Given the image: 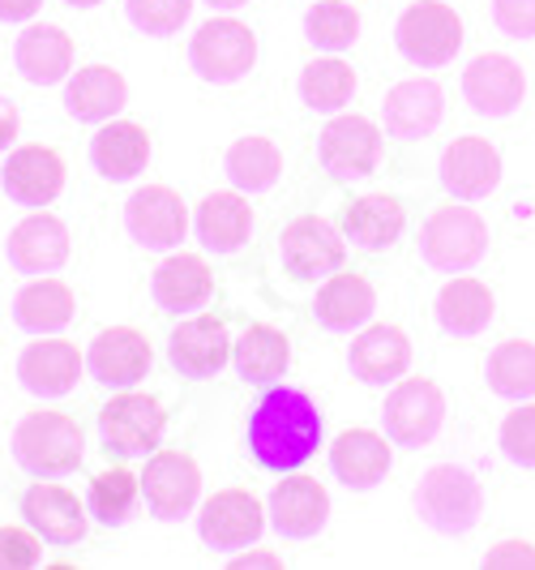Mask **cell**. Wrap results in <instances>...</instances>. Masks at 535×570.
Segmentation results:
<instances>
[{"label": "cell", "mask_w": 535, "mask_h": 570, "mask_svg": "<svg viewBox=\"0 0 535 570\" xmlns=\"http://www.w3.org/2000/svg\"><path fill=\"white\" fill-rule=\"evenodd\" d=\"M321 446V412L305 391L270 386L249 412V455L266 472H300Z\"/></svg>", "instance_id": "cell-1"}, {"label": "cell", "mask_w": 535, "mask_h": 570, "mask_svg": "<svg viewBox=\"0 0 535 570\" xmlns=\"http://www.w3.org/2000/svg\"><path fill=\"white\" fill-rule=\"evenodd\" d=\"M13 459L30 476H69L78 472L86 459V433L82 425L60 412V407H39L27 412L13 429Z\"/></svg>", "instance_id": "cell-2"}, {"label": "cell", "mask_w": 535, "mask_h": 570, "mask_svg": "<svg viewBox=\"0 0 535 570\" xmlns=\"http://www.w3.org/2000/svg\"><path fill=\"white\" fill-rule=\"evenodd\" d=\"M420 254L433 271L463 275L484 262L488 254V224L476 206H463V198L433 206V215L420 228Z\"/></svg>", "instance_id": "cell-3"}, {"label": "cell", "mask_w": 535, "mask_h": 570, "mask_svg": "<svg viewBox=\"0 0 535 570\" xmlns=\"http://www.w3.org/2000/svg\"><path fill=\"white\" fill-rule=\"evenodd\" d=\"M479 511H484V493H479V481L458 468V463H437L424 472V481L416 485V514L433 532L442 537H463L479 523Z\"/></svg>", "instance_id": "cell-4"}, {"label": "cell", "mask_w": 535, "mask_h": 570, "mask_svg": "<svg viewBox=\"0 0 535 570\" xmlns=\"http://www.w3.org/2000/svg\"><path fill=\"white\" fill-rule=\"evenodd\" d=\"M168 429V412L155 395L141 391H120L99 407V433H103V451L116 459L155 455L159 438Z\"/></svg>", "instance_id": "cell-5"}, {"label": "cell", "mask_w": 535, "mask_h": 570, "mask_svg": "<svg viewBox=\"0 0 535 570\" xmlns=\"http://www.w3.org/2000/svg\"><path fill=\"white\" fill-rule=\"evenodd\" d=\"M395 43L398 52L412 65H420V69L450 65L458 57V48H463V18L446 0H416L398 18Z\"/></svg>", "instance_id": "cell-6"}, {"label": "cell", "mask_w": 535, "mask_h": 570, "mask_svg": "<svg viewBox=\"0 0 535 570\" xmlns=\"http://www.w3.org/2000/svg\"><path fill=\"white\" fill-rule=\"evenodd\" d=\"M446 421V395L433 377H398L395 391L382 403V429L395 446L420 451L428 446Z\"/></svg>", "instance_id": "cell-7"}, {"label": "cell", "mask_w": 535, "mask_h": 570, "mask_svg": "<svg viewBox=\"0 0 535 570\" xmlns=\"http://www.w3.org/2000/svg\"><path fill=\"white\" fill-rule=\"evenodd\" d=\"M189 60L201 82H240L257 65V35L240 18H210L194 35Z\"/></svg>", "instance_id": "cell-8"}, {"label": "cell", "mask_w": 535, "mask_h": 570, "mask_svg": "<svg viewBox=\"0 0 535 570\" xmlns=\"http://www.w3.org/2000/svg\"><path fill=\"white\" fill-rule=\"evenodd\" d=\"M279 257L283 271L296 284H317L326 275H335L347 257V236L321 215H300L279 232Z\"/></svg>", "instance_id": "cell-9"}, {"label": "cell", "mask_w": 535, "mask_h": 570, "mask_svg": "<svg viewBox=\"0 0 535 570\" xmlns=\"http://www.w3.org/2000/svg\"><path fill=\"white\" fill-rule=\"evenodd\" d=\"M141 498L155 519H185L201 498V468L185 451H155L141 468Z\"/></svg>", "instance_id": "cell-10"}, {"label": "cell", "mask_w": 535, "mask_h": 570, "mask_svg": "<svg viewBox=\"0 0 535 570\" xmlns=\"http://www.w3.org/2000/svg\"><path fill=\"white\" fill-rule=\"evenodd\" d=\"M125 228L141 249H176L189 232V206L171 185H141L125 202Z\"/></svg>", "instance_id": "cell-11"}, {"label": "cell", "mask_w": 535, "mask_h": 570, "mask_svg": "<svg viewBox=\"0 0 535 570\" xmlns=\"http://www.w3.org/2000/svg\"><path fill=\"white\" fill-rule=\"evenodd\" d=\"M266 514L270 511L261 507V498L249 493V489H219V493L206 498V507H201L198 532L210 549L236 553V549L254 544L257 537L266 532Z\"/></svg>", "instance_id": "cell-12"}, {"label": "cell", "mask_w": 535, "mask_h": 570, "mask_svg": "<svg viewBox=\"0 0 535 570\" xmlns=\"http://www.w3.org/2000/svg\"><path fill=\"white\" fill-rule=\"evenodd\" d=\"M317 155H321V168L330 171L335 180L373 176L377 159H382V129H377L368 116H356V112L335 116V120L321 129Z\"/></svg>", "instance_id": "cell-13"}, {"label": "cell", "mask_w": 535, "mask_h": 570, "mask_svg": "<svg viewBox=\"0 0 535 570\" xmlns=\"http://www.w3.org/2000/svg\"><path fill=\"white\" fill-rule=\"evenodd\" d=\"M150 365H155V347L138 326H108V331L95 335L90 352H86L90 377L103 382V386H116V391L138 386L150 373Z\"/></svg>", "instance_id": "cell-14"}, {"label": "cell", "mask_w": 535, "mask_h": 570, "mask_svg": "<svg viewBox=\"0 0 535 570\" xmlns=\"http://www.w3.org/2000/svg\"><path fill=\"white\" fill-rule=\"evenodd\" d=\"M270 523L287 541H313L330 519V493L321 481L305 472H283V481L270 489Z\"/></svg>", "instance_id": "cell-15"}, {"label": "cell", "mask_w": 535, "mask_h": 570, "mask_svg": "<svg viewBox=\"0 0 535 570\" xmlns=\"http://www.w3.org/2000/svg\"><path fill=\"white\" fill-rule=\"evenodd\" d=\"M0 185H4L9 202L39 210V206L60 198V189H65V159H60L57 146H18L9 155V164L0 168Z\"/></svg>", "instance_id": "cell-16"}, {"label": "cell", "mask_w": 535, "mask_h": 570, "mask_svg": "<svg viewBox=\"0 0 535 570\" xmlns=\"http://www.w3.org/2000/svg\"><path fill=\"white\" fill-rule=\"evenodd\" d=\"M86 356L78 343L57 340V335H39V343H27L18 356V382L39 400H60L78 386Z\"/></svg>", "instance_id": "cell-17"}, {"label": "cell", "mask_w": 535, "mask_h": 570, "mask_svg": "<svg viewBox=\"0 0 535 570\" xmlns=\"http://www.w3.org/2000/svg\"><path fill=\"white\" fill-rule=\"evenodd\" d=\"M463 95L479 116H509L527 95L523 65L506 52H479L463 69Z\"/></svg>", "instance_id": "cell-18"}, {"label": "cell", "mask_w": 535, "mask_h": 570, "mask_svg": "<svg viewBox=\"0 0 535 570\" xmlns=\"http://www.w3.org/2000/svg\"><path fill=\"white\" fill-rule=\"evenodd\" d=\"M69 228L60 224L52 210H30L18 228L9 232L4 254L9 266L22 275H52L69 262Z\"/></svg>", "instance_id": "cell-19"}, {"label": "cell", "mask_w": 535, "mask_h": 570, "mask_svg": "<svg viewBox=\"0 0 535 570\" xmlns=\"http://www.w3.org/2000/svg\"><path fill=\"white\" fill-rule=\"evenodd\" d=\"M168 361L180 377H215L231 361V335L227 322L215 314L185 317L168 340Z\"/></svg>", "instance_id": "cell-20"}, {"label": "cell", "mask_w": 535, "mask_h": 570, "mask_svg": "<svg viewBox=\"0 0 535 570\" xmlns=\"http://www.w3.org/2000/svg\"><path fill=\"white\" fill-rule=\"evenodd\" d=\"M22 514L27 523L39 532V541L48 544H78L90 528V514H86V502L65 485H52L48 476L39 485H30L22 493Z\"/></svg>", "instance_id": "cell-21"}, {"label": "cell", "mask_w": 535, "mask_h": 570, "mask_svg": "<svg viewBox=\"0 0 535 570\" xmlns=\"http://www.w3.org/2000/svg\"><path fill=\"white\" fill-rule=\"evenodd\" d=\"M347 365H351V377L365 382V386H395L412 365V340H407L403 326H390V322L365 326L351 340Z\"/></svg>", "instance_id": "cell-22"}, {"label": "cell", "mask_w": 535, "mask_h": 570, "mask_svg": "<svg viewBox=\"0 0 535 570\" xmlns=\"http://www.w3.org/2000/svg\"><path fill=\"white\" fill-rule=\"evenodd\" d=\"M442 185L463 202L488 198L502 185V150L488 138H472V134L454 138L442 155Z\"/></svg>", "instance_id": "cell-23"}, {"label": "cell", "mask_w": 535, "mask_h": 570, "mask_svg": "<svg viewBox=\"0 0 535 570\" xmlns=\"http://www.w3.org/2000/svg\"><path fill=\"white\" fill-rule=\"evenodd\" d=\"M73 35L65 27H52V22H34L18 35L13 43V65L18 73L27 78L30 86H57L69 82L73 73Z\"/></svg>", "instance_id": "cell-24"}, {"label": "cell", "mask_w": 535, "mask_h": 570, "mask_svg": "<svg viewBox=\"0 0 535 570\" xmlns=\"http://www.w3.org/2000/svg\"><path fill=\"white\" fill-rule=\"evenodd\" d=\"M446 112V99H442V86L433 78H407L386 90L382 99V120H386V134L390 138H428Z\"/></svg>", "instance_id": "cell-25"}, {"label": "cell", "mask_w": 535, "mask_h": 570, "mask_svg": "<svg viewBox=\"0 0 535 570\" xmlns=\"http://www.w3.org/2000/svg\"><path fill=\"white\" fill-rule=\"evenodd\" d=\"M390 438L377 429H343L330 442V472L347 489H373L390 472Z\"/></svg>", "instance_id": "cell-26"}, {"label": "cell", "mask_w": 535, "mask_h": 570, "mask_svg": "<svg viewBox=\"0 0 535 570\" xmlns=\"http://www.w3.org/2000/svg\"><path fill=\"white\" fill-rule=\"evenodd\" d=\"M125 104H129V82H125V73L112 69V65H86L78 73H69L65 108H69L73 120L103 125V120L120 116Z\"/></svg>", "instance_id": "cell-27"}, {"label": "cell", "mask_w": 535, "mask_h": 570, "mask_svg": "<svg viewBox=\"0 0 535 570\" xmlns=\"http://www.w3.org/2000/svg\"><path fill=\"white\" fill-rule=\"evenodd\" d=\"M150 296L164 314L201 309L215 296V271L198 254H171L168 262H159V271L150 279Z\"/></svg>", "instance_id": "cell-28"}, {"label": "cell", "mask_w": 535, "mask_h": 570, "mask_svg": "<svg viewBox=\"0 0 535 570\" xmlns=\"http://www.w3.org/2000/svg\"><path fill=\"white\" fill-rule=\"evenodd\" d=\"M377 309V292L368 284L360 271H343L326 275V284L317 287V301H313V317L326 326V331H356L365 326Z\"/></svg>", "instance_id": "cell-29"}, {"label": "cell", "mask_w": 535, "mask_h": 570, "mask_svg": "<svg viewBox=\"0 0 535 570\" xmlns=\"http://www.w3.org/2000/svg\"><path fill=\"white\" fill-rule=\"evenodd\" d=\"M90 164L108 180H133L150 164V134L138 120H103L90 138Z\"/></svg>", "instance_id": "cell-30"}, {"label": "cell", "mask_w": 535, "mask_h": 570, "mask_svg": "<svg viewBox=\"0 0 535 570\" xmlns=\"http://www.w3.org/2000/svg\"><path fill=\"white\" fill-rule=\"evenodd\" d=\"M338 228L360 249H390L407 228V210L395 194H365V198L343 206Z\"/></svg>", "instance_id": "cell-31"}, {"label": "cell", "mask_w": 535, "mask_h": 570, "mask_svg": "<svg viewBox=\"0 0 535 570\" xmlns=\"http://www.w3.org/2000/svg\"><path fill=\"white\" fill-rule=\"evenodd\" d=\"M437 322L446 335L458 340H472L479 331H488V322L497 314V301H493V287L472 275H454L450 284L437 292Z\"/></svg>", "instance_id": "cell-32"}, {"label": "cell", "mask_w": 535, "mask_h": 570, "mask_svg": "<svg viewBox=\"0 0 535 570\" xmlns=\"http://www.w3.org/2000/svg\"><path fill=\"white\" fill-rule=\"evenodd\" d=\"M254 232V206L240 189L210 194L198 206V240L210 254H236Z\"/></svg>", "instance_id": "cell-33"}, {"label": "cell", "mask_w": 535, "mask_h": 570, "mask_svg": "<svg viewBox=\"0 0 535 570\" xmlns=\"http://www.w3.org/2000/svg\"><path fill=\"white\" fill-rule=\"evenodd\" d=\"M73 314H78L73 287L65 284V279H52V275L27 284L18 292V301H13V322L22 331H30V335H57V331H65L73 322Z\"/></svg>", "instance_id": "cell-34"}, {"label": "cell", "mask_w": 535, "mask_h": 570, "mask_svg": "<svg viewBox=\"0 0 535 570\" xmlns=\"http://www.w3.org/2000/svg\"><path fill=\"white\" fill-rule=\"evenodd\" d=\"M231 361H236V373L245 382L270 386L291 365V340L283 335L279 326H270V322H254L240 340L231 343Z\"/></svg>", "instance_id": "cell-35"}, {"label": "cell", "mask_w": 535, "mask_h": 570, "mask_svg": "<svg viewBox=\"0 0 535 570\" xmlns=\"http://www.w3.org/2000/svg\"><path fill=\"white\" fill-rule=\"evenodd\" d=\"M224 168L240 194H266V189H275V180L283 176V150L270 138L249 134V138H236V142L227 146Z\"/></svg>", "instance_id": "cell-36"}, {"label": "cell", "mask_w": 535, "mask_h": 570, "mask_svg": "<svg viewBox=\"0 0 535 570\" xmlns=\"http://www.w3.org/2000/svg\"><path fill=\"white\" fill-rule=\"evenodd\" d=\"M488 391L502 400H532L535 395V343L532 340H506L488 352Z\"/></svg>", "instance_id": "cell-37"}, {"label": "cell", "mask_w": 535, "mask_h": 570, "mask_svg": "<svg viewBox=\"0 0 535 570\" xmlns=\"http://www.w3.org/2000/svg\"><path fill=\"white\" fill-rule=\"evenodd\" d=\"M356 95V69L347 60H338L335 52L330 57H317L305 65L300 73V99L309 104L313 112H338L347 108Z\"/></svg>", "instance_id": "cell-38"}, {"label": "cell", "mask_w": 535, "mask_h": 570, "mask_svg": "<svg viewBox=\"0 0 535 570\" xmlns=\"http://www.w3.org/2000/svg\"><path fill=\"white\" fill-rule=\"evenodd\" d=\"M138 498H141V476L129 472L125 463H116V468L99 472L90 481V511H95L99 523H108V528H120L133 514Z\"/></svg>", "instance_id": "cell-39"}, {"label": "cell", "mask_w": 535, "mask_h": 570, "mask_svg": "<svg viewBox=\"0 0 535 570\" xmlns=\"http://www.w3.org/2000/svg\"><path fill=\"white\" fill-rule=\"evenodd\" d=\"M305 35L321 52H343L360 39V9L347 0H317L305 13Z\"/></svg>", "instance_id": "cell-40"}, {"label": "cell", "mask_w": 535, "mask_h": 570, "mask_svg": "<svg viewBox=\"0 0 535 570\" xmlns=\"http://www.w3.org/2000/svg\"><path fill=\"white\" fill-rule=\"evenodd\" d=\"M125 13H129V22L141 35L164 39V35H176V30L189 22L194 0H125Z\"/></svg>", "instance_id": "cell-41"}, {"label": "cell", "mask_w": 535, "mask_h": 570, "mask_svg": "<svg viewBox=\"0 0 535 570\" xmlns=\"http://www.w3.org/2000/svg\"><path fill=\"white\" fill-rule=\"evenodd\" d=\"M502 451L514 463L535 468V403L514 407L506 421H502Z\"/></svg>", "instance_id": "cell-42"}, {"label": "cell", "mask_w": 535, "mask_h": 570, "mask_svg": "<svg viewBox=\"0 0 535 570\" xmlns=\"http://www.w3.org/2000/svg\"><path fill=\"white\" fill-rule=\"evenodd\" d=\"M39 532L30 537L27 528H0V570H30L39 567Z\"/></svg>", "instance_id": "cell-43"}, {"label": "cell", "mask_w": 535, "mask_h": 570, "mask_svg": "<svg viewBox=\"0 0 535 570\" xmlns=\"http://www.w3.org/2000/svg\"><path fill=\"white\" fill-rule=\"evenodd\" d=\"M493 22L509 39H532L535 35V0H493Z\"/></svg>", "instance_id": "cell-44"}, {"label": "cell", "mask_w": 535, "mask_h": 570, "mask_svg": "<svg viewBox=\"0 0 535 570\" xmlns=\"http://www.w3.org/2000/svg\"><path fill=\"white\" fill-rule=\"evenodd\" d=\"M484 567L493 570H535V544L527 541H502L484 553Z\"/></svg>", "instance_id": "cell-45"}, {"label": "cell", "mask_w": 535, "mask_h": 570, "mask_svg": "<svg viewBox=\"0 0 535 570\" xmlns=\"http://www.w3.org/2000/svg\"><path fill=\"white\" fill-rule=\"evenodd\" d=\"M43 0H0V22H27Z\"/></svg>", "instance_id": "cell-46"}, {"label": "cell", "mask_w": 535, "mask_h": 570, "mask_svg": "<svg viewBox=\"0 0 535 570\" xmlns=\"http://www.w3.org/2000/svg\"><path fill=\"white\" fill-rule=\"evenodd\" d=\"M231 567L236 570H249V567H283L279 553H270V549H254V553H236L231 558Z\"/></svg>", "instance_id": "cell-47"}, {"label": "cell", "mask_w": 535, "mask_h": 570, "mask_svg": "<svg viewBox=\"0 0 535 570\" xmlns=\"http://www.w3.org/2000/svg\"><path fill=\"white\" fill-rule=\"evenodd\" d=\"M13 138H18V108L0 95V150L13 142Z\"/></svg>", "instance_id": "cell-48"}, {"label": "cell", "mask_w": 535, "mask_h": 570, "mask_svg": "<svg viewBox=\"0 0 535 570\" xmlns=\"http://www.w3.org/2000/svg\"><path fill=\"white\" fill-rule=\"evenodd\" d=\"M210 9H224V13H231V9H240V4H249V0H206Z\"/></svg>", "instance_id": "cell-49"}, {"label": "cell", "mask_w": 535, "mask_h": 570, "mask_svg": "<svg viewBox=\"0 0 535 570\" xmlns=\"http://www.w3.org/2000/svg\"><path fill=\"white\" fill-rule=\"evenodd\" d=\"M69 4H78V9H90V4H99V0H69Z\"/></svg>", "instance_id": "cell-50"}]
</instances>
